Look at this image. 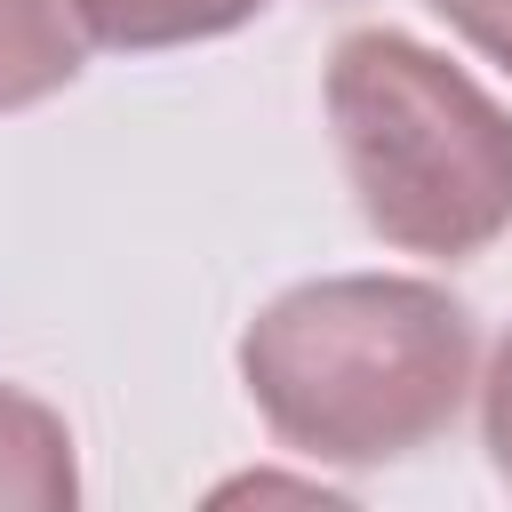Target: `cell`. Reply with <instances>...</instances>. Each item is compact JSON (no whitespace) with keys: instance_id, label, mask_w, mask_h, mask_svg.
I'll return each mask as SVG.
<instances>
[{"instance_id":"cell-2","label":"cell","mask_w":512,"mask_h":512,"mask_svg":"<svg viewBox=\"0 0 512 512\" xmlns=\"http://www.w3.org/2000/svg\"><path fill=\"white\" fill-rule=\"evenodd\" d=\"M328 128L384 248L464 264L512 232V104L416 32L360 24L328 48Z\"/></svg>"},{"instance_id":"cell-7","label":"cell","mask_w":512,"mask_h":512,"mask_svg":"<svg viewBox=\"0 0 512 512\" xmlns=\"http://www.w3.org/2000/svg\"><path fill=\"white\" fill-rule=\"evenodd\" d=\"M432 16H448V32H464L488 64L512 72V0H432Z\"/></svg>"},{"instance_id":"cell-4","label":"cell","mask_w":512,"mask_h":512,"mask_svg":"<svg viewBox=\"0 0 512 512\" xmlns=\"http://www.w3.org/2000/svg\"><path fill=\"white\" fill-rule=\"evenodd\" d=\"M88 48H192V40H224L240 24H256L272 0H64Z\"/></svg>"},{"instance_id":"cell-1","label":"cell","mask_w":512,"mask_h":512,"mask_svg":"<svg viewBox=\"0 0 512 512\" xmlns=\"http://www.w3.org/2000/svg\"><path fill=\"white\" fill-rule=\"evenodd\" d=\"M472 304L408 272H328L272 296L240 336V384L312 464H400L472 400Z\"/></svg>"},{"instance_id":"cell-5","label":"cell","mask_w":512,"mask_h":512,"mask_svg":"<svg viewBox=\"0 0 512 512\" xmlns=\"http://www.w3.org/2000/svg\"><path fill=\"white\" fill-rule=\"evenodd\" d=\"M80 64H88V40L64 0H0V112L64 96Z\"/></svg>"},{"instance_id":"cell-3","label":"cell","mask_w":512,"mask_h":512,"mask_svg":"<svg viewBox=\"0 0 512 512\" xmlns=\"http://www.w3.org/2000/svg\"><path fill=\"white\" fill-rule=\"evenodd\" d=\"M72 504H80V464L64 416L24 384H0V512H72Z\"/></svg>"},{"instance_id":"cell-6","label":"cell","mask_w":512,"mask_h":512,"mask_svg":"<svg viewBox=\"0 0 512 512\" xmlns=\"http://www.w3.org/2000/svg\"><path fill=\"white\" fill-rule=\"evenodd\" d=\"M480 448H488L496 480L512 488V328H504V344L488 352V376H480Z\"/></svg>"}]
</instances>
